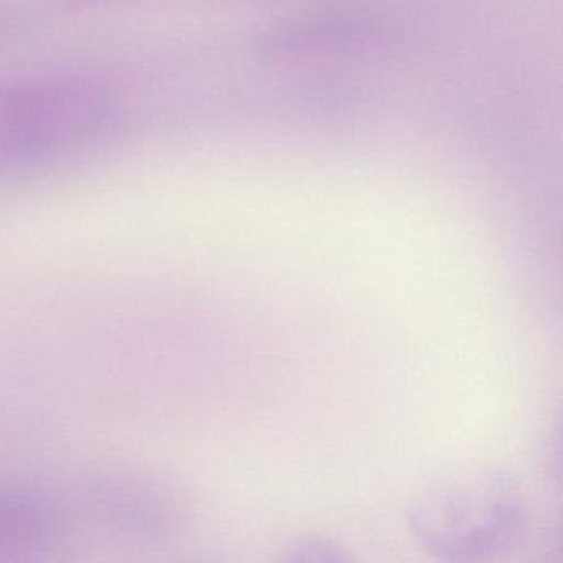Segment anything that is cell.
Here are the masks:
<instances>
[{"label": "cell", "mask_w": 563, "mask_h": 563, "mask_svg": "<svg viewBox=\"0 0 563 563\" xmlns=\"http://www.w3.org/2000/svg\"><path fill=\"white\" fill-rule=\"evenodd\" d=\"M529 522L526 496L507 471L470 464L431 479L411 503L418 545L446 562H486L519 543Z\"/></svg>", "instance_id": "obj_1"}, {"label": "cell", "mask_w": 563, "mask_h": 563, "mask_svg": "<svg viewBox=\"0 0 563 563\" xmlns=\"http://www.w3.org/2000/svg\"><path fill=\"white\" fill-rule=\"evenodd\" d=\"M45 512L37 500L0 493V545L32 539L44 530Z\"/></svg>", "instance_id": "obj_2"}, {"label": "cell", "mask_w": 563, "mask_h": 563, "mask_svg": "<svg viewBox=\"0 0 563 563\" xmlns=\"http://www.w3.org/2000/svg\"><path fill=\"white\" fill-rule=\"evenodd\" d=\"M285 559L292 562H341L349 556L338 543L325 537L302 536L286 547Z\"/></svg>", "instance_id": "obj_3"}]
</instances>
